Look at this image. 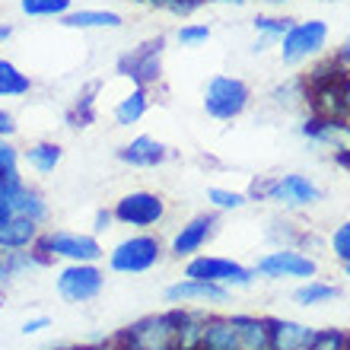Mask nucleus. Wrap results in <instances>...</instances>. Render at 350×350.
Returning a JSON list of instances; mask_svg holds the SVG:
<instances>
[{
    "label": "nucleus",
    "mask_w": 350,
    "mask_h": 350,
    "mask_svg": "<svg viewBox=\"0 0 350 350\" xmlns=\"http://www.w3.org/2000/svg\"><path fill=\"white\" fill-rule=\"evenodd\" d=\"M67 29H121L124 19L115 10H70L64 16Z\"/></svg>",
    "instance_id": "nucleus-23"
},
{
    "label": "nucleus",
    "mask_w": 350,
    "mask_h": 350,
    "mask_svg": "<svg viewBox=\"0 0 350 350\" xmlns=\"http://www.w3.org/2000/svg\"><path fill=\"white\" fill-rule=\"evenodd\" d=\"M10 217H13V211H10V204L0 198V230H3V226L10 223Z\"/></svg>",
    "instance_id": "nucleus-39"
},
{
    "label": "nucleus",
    "mask_w": 350,
    "mask_h": 350,
    "mask_svg": "<svg viewBox=\"0 0 350 350\" xmlns=\"http://www.w3.org/2000/svg\"><path fill=\"white\" fill-rule=\"evenodd\" d=\"M55 290L67 306H83L99 299L105 290V271L99 265H64L55 274Z\"/></svg>",
    "instance_id": "nucleus-11"
},
{
    "label": "nucleus",
    "mask_w": 350,
    "mask_h": 350,
    "mask_svg": "<svg viewBox=\"0 0 350 350\" xmlns=\"http://www.w3.org/2000/svg\"><path fill=\"white\" fill-rule=\"evenodd\" d=\"M19 10L29 19H64L74 10V0H19Z\"/></svg>",
    "instance_id": "nucleus-26"
},
{
    "label": "nucleus",
    "mask_w": 350,
    "mask_h": 350,
    "mask_svg": "<svg viewBox=\"0 0 350 350\" xmlns=\"http://www.w3.org/2000/svg\"><path fill=\"white\" fill-rule=\"evenodd\" d=\"M185 319V306H169L166 312L144 315L118 334H111L109 341L115 350H169L175 341V332Z\"/></svg>",
    "instance_id": "nucleus-2"
},
{
    "label": "nucleus",
    "mask_w": 350,
    "mask_h": 350,
    "mask_svg": "<svg viewBox=\"0 0 350 350\" xmlns=\"http://www.w3.org/2000/svg\"><path fill=\"white\" fill-rule=\"evenodd\" d=\"M277 3H284V0H277Z\"/></svg>",
    "instance_id": "nucleus-45"
},
{
    "label": "nucleus",
    "mask_w": 350,
    "mask_h": 350,
    "mask_svg": "<svg viewBox=\"0 0 350 350\" xmlns=\"http://www.w3.org/2000/svg\"><path fill=\"white\" fill-rule=\"evenodd\" d=\"M102 83H90L80 96H77L74 109L67 111V121H70V128H86V124H92V118H96V92H99Z\"/></svg>",
    "instance_id": "nucleus-27"
},
{
    "label": "nucleus",
    "mask_w": 350,
    "mask_h": 350,
    "mask_svg": "<svg viewBox=\"0 0 350 350\" xmlns=\"http://www.w3.org/2000/svg\"><path fill=\"white\" fill-rule=\"evenodd\" d=\"M57 350H111V341H99V344H77V347H57Z\"/></svg>",
    "instance_id": "nucleus-38"
},
{
    "label": "nucleus",
    "mask_w": 350,
    "mask_h": 350,
    "mask_svg": "<svg viewBox=\"0 0 350 350\" xmlns=\"http://www.w3.org/2000/svg\"><path fill=\"white\" fill-rule=\"evenodd\" d=\"M10 38H13V26H3V23H0V45L10 42Z\"/></svg>",
    "instance_id": "nucleus-42"
},
{
    "label": "nucleus",
    "mask_w": 350,
    "mask_h": 350,
    "mask_svg": "<svg viewBox=\"0 0 350 350\" xmlns=\"http://www.w3.org/2000/svg\"><path fill=\"white\" fill-rule=\"evenodd\" d=\"M111 217L118 226H128L134 232H150L169 217V201L157 191H128L111 204Z\"/></svg>",
    "instance_id": "nucleus-7"
},
{
    "label": "nucleus",
    "mask_w": 350,
    "mask_h": 350,
    "mask_svg": "<svg viewBox=\"0 0 350 350\" xmlns=\"http://www.w3.org/2000/svg\"><path fill=\"white\" fill-rule=\"evenodd\" d=\"M232 290L226 286H217V284H207V280H194V277H182L175 284L166 286V303L169 306H198L204 309L207 303H226Z\"/></svg>",
    "instance_id": "nucleus-16"
},
{
    "label": "nucleus",
    "mask_w": 350,
    "mask_h": 350,
    "mask_svg": "<svg viewBox=\"0 0 350 350\" xmlns=\"http://www.w3.org/2000/svg\"><path fill=\"white\" fill-rule=\"evenodd\" d=\"M115 157L131 169H157L169 159V147L163 140L153 137V134H137V137L128 140L124 147H118Z\"/></svg>",
    "instance_id": "nucleus-17"
},
{
    "label": "nucleus",
    "mask_w": 350,
    "mask_h": 350,
    "mask_svg": "<svg viewBox=\"0 0 350 350\" xmlns=\"http://www.w3.org/2000/svg\"><path fill=\"white\" fill-rule=\"evenodd\" d=\"M252 271H255V277H265V280H312V277H319V261L303 249L277 245L274 252L261 255L252 265Z\"/></svg>",
    "instance_id": "nucleus-9"
},
{
    "label": "nucleus",
    "mask_w": 350,
    "mask_h": 350,
    "mask_svg": "<svg viewBox=\"0 0 350 350\" xmlns=\"http://www.w3.org/2000/svg\"><path fill=\"white\" fill-rule=\"evenodd\" d=\"M32 249L48 261H64V265H99L105 258L102 242L92 232H80V230H42V236L36 239Z\"/></svg>",
    "instance_id": "nucleus-4"
},
{
    "label": "nucleus",
    "mask_w": 350,
    "mask_h": 350,
    "mask_svg": "<svg viewBox=\"0 0 350 350\" xmlns=\"http://www.w3.org/2000/svg\"><path fill=\"white\" fill-rule=\"evenodd\" d=\"M274 201L284 211H306L312 204L322 201V188L303 172H286V175H271L252 185L249 201Z\"/></svg>",
    "instance_id": "nucleus-5"
},
{
    "label": "nucleus",
    "mask_w": 350,
    "mask_h": 350,
    "mask_svg": "<svg viewBox=\"0 0 350 350\" xmlns=\"http://www.w3.org/2000/svg\"><path fill=\"white\" fill-rule=\"evenodd\" d=\"M42 236V226L26 217H10V223L0 230V252H23V249H32L36 239Z\"/></svg>",
    "instance_id": "nucleus-20"
},
{
    "label": "nucleus",
    "mask_w": 350,
    "mask_h": 350,
    "mask_svg": "<svg viewBox=\"0 0 350 350\" xmlns=\"http://www.w3.org/2000/svg\"><path fill=\"white\" fill-rule=\"evenodd\" d=\"M16 131H19L16 115H13V111H10L7 105L0 102V137H3V140H13V137H16Z\"/></svg>",
    "instance_id": "nucleus-34"
},
{
    "label": "nucleus",
    "mask_w": 350,
    "mask_h": 350,
    "mask_svg": "<svg viewBox=\"0 0 350 350\" xmlns=\"http://www.w3.org/2000/svg\"><path fill=\"white\" fill-rule=\"evenodd\" d=\"M198 350H267V319L249 312H207Z\"/></svg>",
    "instance_id": "nucleus-1"
},
{
    "label": "nucleus",
    "mask_w": 350,
    "mask_h": 350,
    "mask_svg": "<svg viewBox=\"0 0 350 350\" xmlns=\"http://www.w3.org/2000/svg\"><path fill=\"white\" fill-rule=\"evenodd\" d=\"M252 102V86L236 74H213L204 86V111L213 121H236Z\"/></svg>",
    "instance_id": "nucleus-6"
},
{
    "label": "nucleus",
    "mask_w": 350,
    "mask_h": 350,
    "mask_svg": "<svg viewBox=\"0 0 350 350\" xmlns=\"http://www.w3.org/2000/svg\"><path fill=\"white\" fill-rule=\"evenodd\" d=\"M111 350H115V347H111Z\"/></svg>",
    "instance_id": "nucleus-46"
},
{
    "label": "nucleus",
    "mask_w": 350,
    "mask_h": 350,
    "mask_svg": "<svg viewBox=\"0 0 350 350\" xmlns=\"http://www.w3.org/2000/svg\"><path fill=\"white\" fill-rule=\"evenodd\" d=\"M182 277H194V280H207V284L226 286V290H245L255 284V271L242 261L223 258V255H194L185 261Z\"/></svg>",
    "instance_id": "nucleus-8"
},
{
    "label": "nucleus",
    "mask_w": 350,
    "mask_h": 350,
    "mask_svg": "<svg viewBox=\"0 0 350 350\" xmlns=\"http://www.w3.org/2000/svg\"><path fill=\"white\" fill-rule=\"evenodd\" d=\"M111 223H115V217H111V207L109 211H96V217H92V236H96V239H99L102 232L105 230H111Z\"/></svg>",
    "instance_id": "nucleus-35"
},
{
    "label": "nucleus",
    "mask_w": 350,
    "mask_h": 350,
    "mask_svg": "<svg viewBox=\"0 0 350 350\" xmlns=\"http://www.w3.org/2000/svg\"><path fill=\"white\" fill-rule=\"evenodd\" d=\"M334 61H338L341 67H347V70H350V38L344 42L341 48H338V55H334Z\"/></svg>",
    "instance_id": "nucleus-37"
},
{
    "label": "nucleus",
    "mask_w": 350,
    "mask_h": 350,
    "mask_svg": "<svg viewBox=\"0 0 350 350\" xmlns=\"http://www.w3.org/2000/svg\"><path fill=\"white\" fill-rule=\"evenodd\" d=\"M10 284V274H7V261H3V252H0V293H3V286Z\"/></svg>",
    "instance_id": "nucleus-40"
},
{
    "label": "nucleus",
    "mask_w": 350,
    "mask_h": 350,
    "mask_svg": "<svg viewBox=\"0 0 350 350\" xmlns=\"http://www.w3.org/2000/svg\"><path fill=\"white\" fill-rule=\"evenodd\" d=\"M64 159V147L57 140H36L23 150V163L36 175H51Z\"/></svg>",
    "instance_id": "nucleus-21"
},
{
    "label": "nucleus",
    "mask_w": 350,
    "mask_h": 350,
    "mask_svg": "<svg viewBox=\"0 0 350 350\" xmlns=\"http://www.w3.org/2000/svg\"><path fill=\"white\" fill-rule=\"evenodd\" d=\"M328 249H332V255L341 265H350V220L338 223L332 230V236H328Z\"/></svg>",
    "instance_id": "nucleus-31"
},
{
    "label": "nucleus",
    "mask_w": 350,
    "mask_h": 350,
    "mask_svg": "<svg viewBox=\"0 0 350 350\" xmlns=\"http://www.w3.org/2000/svg\"><path fill=\"white\" fill-rule=\"evenodd\" d=\"M207 204L213 207V213H232V211H242V207L249 204V194L213 185V188H207Z\"/></svg>",
    "instance_id": "nucleus-28"
},
{
    "label": "nucleus",
    "mask_w": 350,
    "mask_h": 350,
    "mask_svg": "<svg viewBox=\"0 0 350 350\" xmlns=\"http://www.w3.org/2000/svg\"><path fill=\"white\" fill-rule=\"evenodd\" d=\"M293 26V19H284V16H255V32H258L265 42H280L284 32Z\"/></svg>",
    "instance_id": "nucleus-30"
},
{
    "label": "nucleus",
    "mask_w": 350,
    "mask_h": 350,
    "mask_svg": "<svg viewBox=\"0 0 350 350\" xmlns=\"http://www.w3.org/2000/svg\"><path fill=\"white\" fill-rule=\"evenodd\" d=\"M220 3H232V7H245L249 0H220Z\"/></svg>",
    "instance_id": "nucleus-43"
},
{
    "label": "nucleus",
    "mask_w": 350,
    "mask_h": 350,
    "mask_svg": "<svg viewBox=\"0 0 350 350\" xmlns=\"http://www.w3.org/2000/svg\"><path fill=\"white\" fill-rule=\"evenodd\" d=\"M315 328L296 319H267V350H303Z\"/></svg>",
    "instance_id": "nucleus-18"
},
{
    "label": "nucleus",
    "mask_w": 350,
    "mask_h": 350,
    "mask_svg": "<svg viewBox=\"0 0 350 350\" xmlns=\"http://www.w3.org/2000/svg\"><path fill=\"white\" fill-rule=\"evenodd\" d=\"M344 115L350 118V74H347V80H344Z\"/></svg>",
    "instance_id": "nucleus-41"
},
{
    "label": "nucleus",
    "mask_w": 350,
    "mask_h": 350,
    "mask_svg": "<svg viewBox=\"0 0 350 350\" xmlns=\"http://www.w3.org/2000/svg\"><path fill=\"white\" fill-rule=\"evenodd\" d=\"M48 325H51V319H48V315H36V319H26V322H23V328H19V332L26 334H38V332H45Z\"/></svg>",
    "instance_id": "nucleus-36"
},
{
    "label": "nucleus",
    "mask_w": 350,
    "mask_h": 350,
    "mask_svg": "<svg viewBox=\"0 0 350 350\" xmlns=\"http://www.w3.org/2000/svg\"><path fill=\"white\" fill-rule=\"evenodd\" d=\"M36 90V80L19 70L10 57H0V99H23Z\"/></svg>",
    "instance_id": "nucleus-22"
},
{
    "label": "nucleus",
    "mask_w": 350,
    "mask_h": 350,
    "mask_svg": "<svg viewBox=\"0 0 350 350\" xmlns=\"http://www.w3.org/2000/svg\"><path fill=\"white\" fill-rule=\"evenodd\" d=\"M217 226H220L217 213H194L191 220H185L182 226L172 232V239H169V245H166V255H172V258H178V261H188V258H194V255H201L204 245L217 236Z\"/></svg>",
    "instance_id": "nucleus-14"
},
{
    "label": "nucleus",
    "mask_w": 350,
    "mask_h": 350,
    "mask_svg": "<svg viewBox=\"0 0 350 350\" xmlns=\"http://www.w3.org/2000/svg\"><path fill=\"white\" fill-rule=\"evenodd\" d=\"M325 45H328V23L322 19L293 23L280 38V61L286 67H299L306 61H315L325 51Z\"/></svg>",
    "instance_id": "nucleus-10"
},
{
    "label": "nucleus",
    "mask_w": 350,
    "mask_h": 350,
    "mask_svg": "<svg viewBox=\"0 0 350 350\" xmlns=\"http://www.w3.org/2000/svg\"><path fill=\"white\" fill-rule=\"evenodd\" d=\"M166 258V245L157 232H128L124 239H118L109 249V271L121 277H140L150 274L153 267H159V261Z\"/></svg>",
    "instance_id": "nucleus-3"
},
{
    "label": "nucleus",
    "mask_w": 350,
    "mask_h": 350,
    "mask_svg": "<svg viewBox=\"0 0 350 350\" xmlns=\"http://www.w3.org/2000/svg\"><path fill=\"white\" fill-rule=\"evenodd\" d=\"M3 261H7V274L10 280H16V277H29L36 274V271H42V267L48 265L42 255H38L36 249H23V252H7L3 255Z\"/></svg>",
    "instance_id": "nucleus-25"
},
{
    "label": "nucleus",
    "mask_w": 350,
    "mask_h": 350,
    "mask_svg": "<svg viewBox=\"0 0 350 350\" xmlns=\"http://www.w3.org/2000/svg\"><path fill=\"white\" fill-rule=\"evenodd\" d=\"M175 38H178V45H185V48H201L211 42V26H207V23H185V26L175 32Z\"/></svg>",
    "instance_id": "nucleus-32"
},
{
    "label": "nucleus",
    "mask_w": 350,
    "mask_h": 350,
    "mask_svg": "<svg viewBox=\"0 0 350 350\" xmlns=\"http://www.w3.org/2000/svg\"><path fill=\"white\" fill-rule=\"evenodd\" d=\"M147 111H150V90L131 83L128 90L115 99V105H111V118H115L118 128H131V124H137Z\"/></svg>",
    "instance_id": "nucleus-19"
},
{
    "label": "nucleus",
    "mask_w": 350,
    "mask_h": 350,
    "mask_svg": "<svg viewBox=\"0 0 350 350\" xmlns=\"http://www.w3.org/2000/svg\"><path fill=\"white\" fill-rule=\"evenodd\" d=\"M299 134L319 147L332 150L334 157L350 150V118H341V115H309L299 124Z\"/></svg>",
    "instance_id": "nucleus-15"
},
{
    "label": "nucleus",
    "mask_w": 350,
    "mask_h": 350,
    "mask_svg": "<svg viewBox=\"0 0 350 350\" xmlns=\"http://www.w3.org/2000/svg\"><path fill=\"white\" fill-rule=\"evenodd\" d=\"M293 299H296V306H306V309L309 306H325V303H332V299H338V286L312 277V280H303V284L296 286Z\"/></svg>",
    "instance_id": "nucleus-24"
},
{
    "label": "nucleus",
    "mask_w": 350,
    "mask_h": 350,
    "mask_svg": "<svg viewBox=\"0 0 350 350\" xmlns=\"http://www.w3.org/2000/svg\"><path fill=\"white\" fill-rule=\"evenodd\" d=\"M0 198L10 204L13 217H26V220L38 223V226H45L48 217H51V207H48L45 194L38 191L36 185H29L19 169L0 178Z\"/></svg>",
    "instance_id": "nucleus-13"
},
{
    "label": "nucleus",
    "mask_w": 350,
    "mask_h": 350,
    "mask_svg": "<svg viewBox=\"0 0 350 350\" xmlns=\"http://www.w3.org/2000/svg\"><path fill=\"white\" fill-rule=\"evenodd\" d=\"M19 163H23V150L13 144V140H3L0 137V178L10 172H16Z\"/></svg>",
    "instance_id": "nucleus-33"
},
{
    "label": "nucleus",
    "mask_w": 350,
    "mask_h": 350,
    "mask_svg": "<svg viewBox=\"0 0 350 350\" xmlns=\"http://www.w3.org/2000/svg\"><path fill=\"white\" fill-rule=\"evenodd\" d=\"M163 48H166V38H150L144 45L124 51L118 57V77H124L134 86H144V90L159 83L163 80Z\"/></svg>",
    "instance_id": "nucleus-12"
},
{
    "label": "nucleus",
    "mask_w": 350,
    "mask_h": 350,
    "mask_svg": "<svg viewBox=\"0 0 350 350\" xmlns=\"http://www.w3.org/2000/svg\"><path fill=\"white\" fill-rule=\"evenodd\" d=\"M350 347V332L344 328H315L303 350H347Z\"/></svg>",
    "instance_id": "nucleus-29"
},
{
    "label": "nucleus",
    "mask_w": 350,
    "mask_h": 350,
    "mask_svg": "<svg viewBox=\"0 0 350 350\" xmlns=\"http://www.w3.org/2000/svg\"><path fill=\"white\" fill-rule=\"evenodd\" d=\"M344 274H347V277H350V265H344Z\"/></svg>",
    "instance_id": "nucleus-44"
}]
</instances>
